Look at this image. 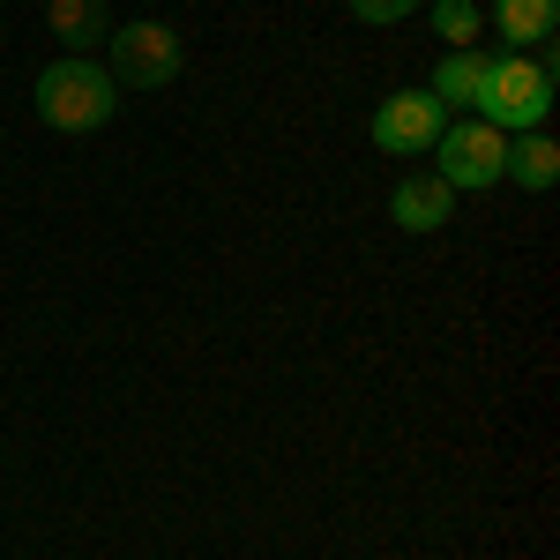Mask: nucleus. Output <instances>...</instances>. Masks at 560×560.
<instances>
[{
  "mask_svg": "<svg viewBox=\"0 0 560 560\" xmlns=\"http://www.w3.org/2000/svg\"><path fill=\"white\" fill-rule=\"evenodd\" d=\"M448 210H456V195H448L433 173L396 179V195H388V217H396L404 232H441V224H448Z\"/></svg>",
  "mask_w": 560,
  "mask_h": 560,
  "instance_id": "6",
  "label": "nucleus"
},
{
  "mask_svg": "<svg viewBox=\"0 0 560 560\" xmlns=\"http://www.w3.org/2000/svg\"><path fill=\"white\" fill-rule=\"evenodd\" d=\"M45 23H52L60 45H75V60H90L83 45H105V0H52Z\"/></svg>",
  "mask_w": 560,
  "mask_h": 560,
  "instance_id": "10",
  "label": "nucleus"
},
{
  "mask_svg": "<svg viewBox=\"0 0 560 560\" xmlns=\"http://www.w3.org/2000/svg\"><path fill=\"white\" fill-rule=\"evenodd\" d=\"M427 158L448 195H478V187H501V173H509V135L486 128L478 113H448V128L433 135Z\"/></svg>",
  "mask_w": 560,
  "mask_h": 560,
  "instance_id": "3",
  "label": "nucleus"
},
{
  "mask_svg": "<svg viewBox=\"0 0 560 560\" xmlns=\"http://www.w3.org/2000/svg\"><path fill=\"white\" fill-rule=\"evenodd\" d=\"M486 15H493V31L509 45H546L560 23V0H493Z\"/></svg>",
  "mask_w": 560,
  "mask_h": 560,
  "instance_id": "9",
  "label": "nucleus"
},
{
  "mask_svg": "<svg viewBox=\"0 0 560 560\" xmlns=\"http://www.w3.org/2000/svg\"><path fill=\"white\" fill-rule=\"evenodd\" d=\"M441 128H448V113L433 105L427 90H396V97L374 105V150L382 158H427Z\"/></svg>",
  "mask_w": 560,
  "mask_h": 560,
  "instance_id": "4",
  "label": "nucleus"
},
{
  "mask_svg": "<svg viewBox=\"0 0 560 560\" xmlns=\"http://www.w3.org/2000/svg\"><path fill=\"white\" fill-rule=\"evenodd\" d=\"M179 75V38L165 23H128V31H113V83L128 90H158Z\"/></svg>",
  "mask_w": 560,
  "mask_h": 560,
  "instance_id": "5",
  "label": "nucleus"
},
{
  "mask_svg": "<svg viewBox=\"0 0 560 560\" xmlns=\"http://www.w3.org/2000/svg\"><path fill=\"white\" fill-rule=\"evenodd\" d=\"M478 23H486V8H478V0H433V38L448 45V52H471Z\"/></svg>",
  "mask_w": 560,
  "mask_h": 560,
  "instance_id": "11",
  "label": "nucleus"
},
{
  "mask_svg": "<svg viewBox=\"0 0 560 560\" xmlns=\"http://www.w3.org/2000/svg\"><path fill=\"white\" fill-rule=\"evenodd\" d=\"M501 179H516V187H530V195H546L560 179V142L546 128H530V135H509V173Z\"/></svg>",
  "mask_w": 560,
  "mask_h": 560,
  "instance_id": "8",
  "label": "nucleus"
},
{
  "mask_svg": "<svg viewBox=\"0 0 560 560\" xmlns=\"http://www.w3.org/2000/svg\"><path fill=\"white\" fill-rule=\"evenodd\" d=\"M404 15H419V0H351V23H366V31H388Z\"/></svg>",
  "mask_w": 560,
  "mask_h": 560,
  "instance_id": "12",
  "label": "nucleus"
},
{
  "mask_svg": "<svg viewBox=\"0 0 560 560\" xmlns=\"http://www.w3.org/2000/svg\"><path fill=\"white\" fill-rule=\"evenodd\" d=\"M486 68H493V52H441L427 97L441 105V113H471L478 90H486Z\"/></svg>",
  "mask_w": 560,
  "mask_h": 560,
  "instance_id": "7",
  "label": "nucleus"
},
{
  "mask_svg": "<svg viewBox=\"0 0 560 560\" xmlns=\"http://www.w3.org/2000/svg\"><path fill=\"white\" fill-rule=\"evenodd\" d=\"M471 113L486 120V128H501V135L546 128V113H553V52H538V60H516V52L493 60Z\"/></svg>",
  "mask_w": 560,
  "mask_h": 560,
  "instance_id": "2",
  "label": "nucleus"
},
{
  "mask_svg": "<svg viewBox=\"0 0 560 560\" xmlns=\"http://www.w3.org/2000/svg\"><path fill=\"white\" fill-rule=\"evenodd\" d=\"M113 105H120V83L97 68V60H75V52H60L52 68L38 75V120L60 135H90L113 120Z\"/></svg>",
  "mask_w": 560,
  "mask_h": 560,
  "instance_id": "1",
  "label": "nucleus"
}]
</instances>
